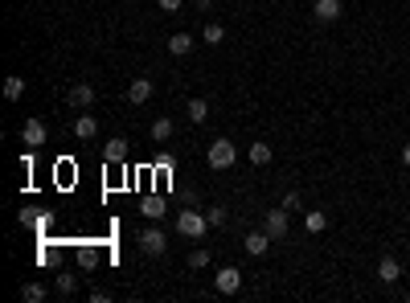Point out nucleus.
Wrapping results in <instances>:
<instances>
[{
	"instance_id": "obj_6",
	"label": "nucleus",
	"mask_w": 410,
	"mask_h": 303,
	"mask_svg": "<svg viewBox=\"0 0 410 303\" xmlns=\"http://www.w3.org/2000/svg\"><path fill=\"white\" fill-rule=\"evenodd\" d=\"M214 287H218V295H238L242 291V271L238 267H222L214 275Z\"/></svg>"
},
{
	"instance_id": "obj_13",
	"label": "nucleus",
	"mask_w": 410,
	"mask_h": 303,
	"mask_svg": "<svg viewBox=\"0 0 410 303\" xmlns=\"http://www.w3.org/2000/svg\"><path fill=\"white\" fill-rule=\"evenodd\" d=\"M193 33H172L168 37V53H177V57H185V53H193Z\"/></svg>"
},
{
	"instance_id": "obj_16",
	"label": "nucleus",
	"mask_w": 410,
	"mask_h": 303,
	"mask_svg": "<svg viewBox=\"0 0 410 303\" xmlns=\"http://www.w3.org/2000/svg\"><path fill=\"white\" fill-rule=\"evenodd\" d=\"M304 230H308V234H324V230H329V213H324V209H308V213H304Z\"/></svg>"
},
{
	"instance_id": "obj_22",
	"label": "nucleus",
	"mask_w": 410,
	"mask_h": 303,
	"mask_svg": "<svg viewBox=\"0 0 410 303\" xmlns=\"http://www.w3.org/2000/svg\"><path fill=\"white\" fill-rule=\"evenodd\" d=\"M74 291H78V275L62 271V275H57V295H74Z\"/></svg>"
},
{
	"instance_id": "obj_29",
	"label": "nucleus",
	"mask_w": 410,
	"mask_h": 303,
	"mask_svg": "<svg viewBox=\"0 0 410 303\" xmlns=\"http://www.w3.org/2000/svg\"><path fill=\"white\" fill-rule=\"evenodd\" d=\"M156 4H160L164 12H181V4H185V0H156Z\"/></svg>"
},
{
	"instance_id": "obj_28",
	"label": "nucleus",
	"mask_w": 410,
	"mask_h": 303,
	"mask_svg": "<svg viewBox=\"0 0 410 303\" xmlns=\"http://www.w3.org/2000/svg\"><path fill=\"white\" fill-rule=\"evenodd\" d=\"M283 205H287V209H300V205H304V197H300V193H287V197H283Z\"/></svg>"
},
{
	"instance_id": "obj_8",
	"label": "nucleus",
	"mask_w": 410,
	"mask_h": 303,
	"mask_svg": "<svg viewBox=\"0 0 410 303\" xmlns=\"http://www.w3.org/2000/svg\"><path fill=\"white\" fill-rule=\"evenodd\" d=\"M152 78H131V86H127V103H136V107H144L148 98H152Z\"/></svg>"
},
{
	"instance_id": "obj_20",
	"label": "nucleus",
	"mask_w": 410,
	"mask_h": 303,
	"mask_svg": "<svg viewBox=\"0 0 410 303\" xmlns=\"http://www.w3.org/2000/svg\"><path fill=\"white\" fill-rule=\"evenodd\" d=\"M209 119V103L205 98H189V123H205Z\"/></svg>"
},
{
	"instance_id": "obj_27",
	"label": "nucleus",
	"mask_w": 410,
	"mask_h": 303,
	"mask_svg": "<svg viewBox=\"0 0 410 303\" xmlns=\"http://www.w3.org/2000/svg\"><path fill=\"white\" fill-rule=\"evenodd\" d=\"M205 222H209V230H214V226H226V209H222V205L205 209Z\"/></svg>"
},
{
	"instance_id": "obj_3",
	"label": "nucleus",
	"mask_w": 410,
	"mask_h": 303,
	"mask_svg": "<svg viewBox=\"0 0 410 303\" xmlns=\"http://www.w3.org/2000/svg\"><path fill=\"white\" fill-rule=\"evenodd\" d=\"M263 230L271 234V242H287V230H292V209L279 205V209H267L263 218Z\"/></svg>"
},
{
	"instance_id": "obj_23",
	"label": "nucleus",
	"mask_w": 410,
	"mask_h": 303,
	"mask_svg": "<svg viewBox=\"0 0 410 303\" xmlns=\"http://www.w3.org/2000/svg\"><path fill=\"white\" fill-rule=\"evenodd\" d=\"M21 300L41 303V300H45V287H41V283H25V287H21Z\"/></svg>"
},
{
	"instance_id": "obj_15",
	"label": "nucleus",
	"mask_w": 410,
	"mask_h": 303,
	"mask_svg": "<svg viewBox=\"0 0 410 303\" xmlns=\"http://www.w3.org/2000/svg\"><path fill=\"white\" fill-rule=\"evenodd\" d=\"M246 156H251V164H255V168H267V164L275 160V148H271V144H251V152H246Z\"/></svg>"
},
{
	"instance_id": "obj_2",
	"label": "nucleus",
	"mask_w": 410,
	"mask_h": 303,
	"mask_svg": "<svg viewBox=\"0 0 410 303\" xmlns=\"http://www.w3.org/2000/svg\"><path fill=\"white\" fill-rule=\"evenodd\" d=\"M205 230H209V222H205V213H197V209H181L177 213V234L181 238H205Z\"/></svg>"
},
{
	"instance_id": "obj_30",
	"label": "nucleus",
	"mask_w": 410,
	"mask_h": 303,
	"mask_svg": "<svg viewBox=\"0 0 410 303\" xmlns=\"http://www.w3.org/2000/svg\"><path fill=\"white\" fill-rule=\"evenodd\" d=\"M402 164H407V168H410V144H407V148H402Z\"/></svg>"
},
{
	"instance_id": "obj_12",
	"label": "nucleus",
	"mask_w": 410,
	"mask_h": 303,
	"mask_svg": "<svg viewBox=\"0 0 410 303\" xmlns=\"http://www.w3.org/2000/svg\"><path fill=\"white\" fill-rule=\"evenodd\" d=\"M378 279H382L386 287H390V283H398V279H402V263H398L394 254H386V259L378 263Z\"/></svg>"
},
{
	"instance_id": "obj_10",
	"label": "nucleus",
	"mask_w": 410,
	"mask_h": 303,
	"mask_svg": "<svg viewBox=\"0 0 410 303\" xmlns=\"http://www.w3.org/2000/svg\"><path fill=\"white\" fill-rule=\"evenodd\" d=\"M127 156H131V144H127V140H107V148H103V160H107V164H127Z\"/></svg>"
},
{
	"instance_id": "obj_1",
	"label": "nucleus",
	"mask_w": 410,
	"mask_h": 303,
	"mask_svg": "<svg viewBox=\"0 0 410 303\" xmlns=\"http://www.w3.org/2000/svg\"><path fill=\"white\" fill-rule=\"evenodd\" d=\"M205 160H209V168H214V172H226V168H234V160H238V144H234V140H226V135H218V140L209 144Z\"/></svg>"
},
{
	"instance_id": "obj_25",
	"label": "nucleus",
	"mask_w": 410,
	"mask_h": 303,
	"mask_svg": "<svg viewBox=\"0 0 410 303\" xmlns=\"http://www.w3.org/2000/svg\"><path fill=\"white\" fill-rule=\"evenodd\" d=\"M156 168H160V172H177V152H160V156H156Z\"/></svg>"
},
{
	"instance_id": "obj_24",
	"label": "nucleus",
	"mask_w": 410,
	"mask_h": 303,
	"mask_svg": "<svg viewBox=\"0 0 410 303\" xmlns=\"http://www.w3.org/2000/svg\"><path fill=\"white\" fill-rule=\"evenodd\" d=\"M201 37H205V41H209V45H222V37H226V29H222V25H218V21H209V25H205V33H201Z\"/></svg>"
},
{
	"instance_id": "obj_14",
	"label": "nucleus",
	"mask_w": 410,
	"mask_h": 303,
	"mask_svg": "<svg viewBox=\"0 0 410 303\" xmlns=\"http://www.w3.org/2000/svg\"><path fill=\"white\" fill-rule=\"evenodd\" d=\"M74 135H78V140H94V135H99V119H94V115H78V119H74Z\"/></svg>"
},
{
	"instance_id": "obj_26",
	"label": "nucleus",
	"mask_w": 410,
	"mask_h": 303,
	"mask_svg": "<svg viewBox=\"0 0 410 303\" xmlns=\"http://www.w3.org/2000/svg\"><path fill=\"white\" fill-rule=\"evenodd\" d=\"M99 263V250L94 246H78V267H94Z\"/></svg>"
},
{
	"instance_id": "obj_31",
	"label": "nucleus",
	"mask_w": 410,
	"mask_h": 303,
	"mask_svg": "<svg viewBox=\"0 0 410 303\" xmlns=\"http://www.w3.org/2000/svg\"><path fill=\"white\" fill-rule=\"evenodd\" d=\"M193 4H197V8H209V4H214V0H193Z\"/></svg>"
},
{
	"instance_id": "obj_11",
	"label": "nucleus",
	"mask_w": 410,
	"mask_h": 303,
	"mask_svg": "<svg viewBox=\"0 0 410 303\" xmlns=\"http://www.w3.org/2000/svg\"><path fill=\"white\" fill-rule=\"evenodd\" d=\"M140 213H144L148 222H160V218L168 213V205H164V197H160V193H152V197H144V201H140Z\"/></svg>"
},
{
	"instance_id": "obj_21",
	"label": "nucleus",
	"mask_w": 410,
	"mask_h": 303,
	"mask_svg": "<svg viewBox=\"0 0 410 303\" xmlns=\"http://www.w3.org/2000/svg\"><path fill=\"white\" fill-rule=\"evenodd\" d=\"M205 267H209V250H205V246L189 250V271H205Z\"/></svg>"
},
{
	"instance_id": "obj_5",
	"label": "nucleus",
	"mask_w": 410,
	"mask_h": 303,
	"mask_svg": "<svg viewBox=\"0 0 410 303\" xmlns=\"http://www.w3.org/2000/svg\"><path fill=\"white\" fill-rule=\"evenodd\" d=\"M45 140H49V127H45L41 119H25V127H21V144H25L29 152H37V148H45Z\"/></svg>"
},
{
	"instance_id": "obj_19",
	"label": "nucleus",
	"mask_w": 410,
	"mask_h": 303,
	"mask_svg": "<svg viewBox=\"0 0 410 303\" xmlns=\"http://www.w3.org/2000/svg\"><path fill=\"white\" fill-rule=\"evenodd\" d=\"M341 12H345L341 0H316V16H320V21H337Z\"/></svg>"
},
{
	"instance_id": "obj_9",
	"label": "nucleus",
	"mask_w": 410,
	"mask_h": 303,
	"mask_svg": "<svg viewBox=\"0 0 410 303\" xmlns=\"http://www.w3.org/2000/svg\"><path fill=\"white\" fill-rule=\"evenodd\" d=\"M66 103H70V107H78V111H82V107H90V103H94V86H90V82H74V86H70V94H66Z\"/></svg>"
},
{
	"instance_id": "obj_4",
	"label": "nucleus",
	"mask_w": 410,
	"mask_h": 303,
	"mask_svg": "<svg viewBox=\"0 0 410 303\" xmlns=\"http://www.w3.org/2000/svg\"><path fill=\"white\" fill-rule=\"evenodd\" d=\"M136 242H140V250H144L148 259H160V254L168 250V238H164V230H160V226L140 230V238H136Z\"/></svg>"
},
{
	"instance_id": "obj_32",
	"label": "nucleus",
	"mask_w": 410,
	"mask_h": 303,
	"mask_svg": "<svg viewBox=\"0 0 410 303\" xmlns=\"http://www.w3.org/2000/svg\"><path fill=\"white\" fill-rule=\"evenodd\" d=\"M407 222H410V209H407Z\"/></svg>"
},
{
	"instance_id": "obj_7",
	"label": "nucleus",
	"mask_w": 410,
	"mask_h": 303,
	"mask_svg": "<svg viewBox=\"0 0 410 303\" xmlns=\"http://www.w3.org/2000/svg\"><path fill=\"white\" fill-rule=\"evenodd\" d=\"M242 250H246L251 259L267 254V250H271V234H267V230H255V234H246V238H242Z\"/></svg>"
},
{
	"instance_id": "obj_17",
	"label": "nucleus",
	"mask_w": 410,
	"mask_h": 303,
	"mask_svg": "<svg viewBox=\"0 0 410 303\" xmlns=\"http://www.w3.org/2000/svg\"><path fill=\"white\" fill-rule=\"evenodd\" d=\"M172 131H177V123H172L168 115H160V119H152V140H156V144H164V140H172Z\"/></svg>"
},
{
	"instance_id": "obj_18",
	"label": "nucleus",
	"mask_w": 410,
	"mask_h": 303,
	"mask_svg": "<svg viewBox=\"0 0 410 303\" xmlns=\"http://www.w3.org/2000/svg\"><path fill=\"white\" fill-rule=\"evenodd\" d=\"M4 98H8V103L25 98V78H21V74H8V78H4Z\"/></svg>"
}]
</instances>
